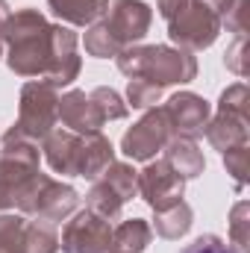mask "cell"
<instances>
[{
	"label": "cell",
	"instance_id": "cell-1",
	"mask_svg": "<svg viewBox=\"0 0 250 253\" xmlns=\"http://www.w3.org/2000/svg\"><path fill=\"white\" fill-rule=\"evenodd\" d=\"M183 253H233V251H230V245H224L221 239L206 236V239H197L194 245H188Z\"/></svg>",
	"mask_w": 250,
	"mask_h": 253
}]
</instances>
